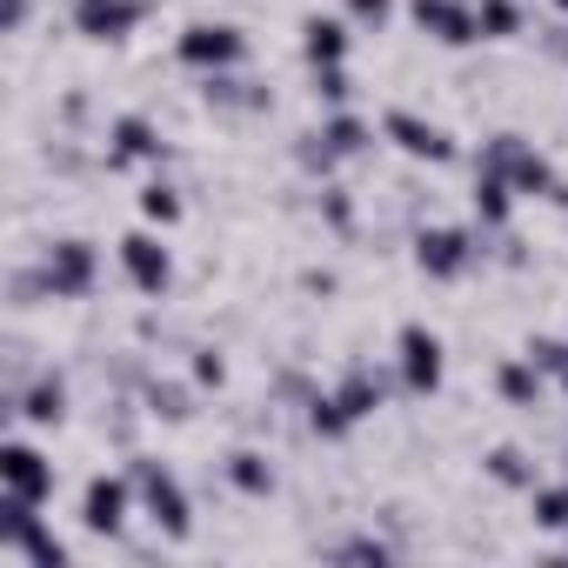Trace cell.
Masks as SVG:
<instances>
[{
    "label": "cell",
    "instance_id": "24",
    "mask_svg": "<svg viewBox=\"0 0 568 568\" xmlns=\"http://www.w3.org/2000/svg\"><path fill=\"white\" fill-rule=\"evenodd\" d=\"M528 501H535V521L541 528H568V481H535Z\"/></svg>",
    "mask_w": 568,
    "mask_h": 568
},
{
    "label": "cell",
    "instance_id": "25",
    "mask_svg": "<svg viewBox=\"0 0 568 568\" xmlns=\"http://www.w3.org/2000/svg\"><path fill=\"white\" fill-rule=\"evenodd\" d=\"M194 395L181 388V382H148V415H161V422H187L194 408H187Z\"/></svg>",
    "mask_w": 568,
    "mask_h": 568
},
{
    "label": "cell",
    "instance_id": "8",
    "mask_svg": "<svg viewBox=\"0 0 568 568\" xmlns=\"http://www.w3.org/2000/svg\"><path fill=\"white\" fill-rule=\"evenodd\" d=\"M41 267H48L54 302H81V295H94V281H101V254H94V241H54Z\"/></svg>",
    "mask_w": 568,
    "mask_h": 568
},
{
    "label": "cell",
    "instance_id": "5",
    "mask_svg": "<svg viewBox=\"0 0 568 568\" xmlns=\"http://www.w3.org/2000/svg\"><path fill=\"white\" fill-rule=\"evenodd\" d=\"M382 134H388L408 161H428V168H448V161L462 154V148H455V134H448V128H435V121H422L415 108H388V114H382Z\"/></svg>",
    "mask_w": 568,
    "mask_h": 568
},
{
    "label": "cell",
    "instance_id": "30",
    "mask_svg": "<svg viewBox=\"0 0 568 568\" xmlns=\"http://www.w3.org/2000/svg\"><path fill=\"white\" fill-rule=\"evenodd\" d=\"M348 21L368 28V34H382V28L395 21V0H348Z\"/></svg>",
    "mask_w": 568,
    "mask_h": 568
},
{
    "label": "cell",
    "instance_id": "4",
    "mask_svg": "<svg viewBox=\"0 0 568 568\" xmlns=\"http://www.w3.org/2000/svg\"><path fill=\"white\" fill-rule=\"evenodd\" d=\"M134 488H141V508H148V521H154V528H168V535H187L194 508H187V488L174 481V468H168V462H154V455H134Z\"/></svg>",
    "mask_w": 568,
    "mask_h": 568
},
{
    "label": "cell",
    "instance_id": "3",
    "mask_svg": "<svg viewBox=\"0 0 568 568\" xmlns=\"http://www.w3.org/2000/svg\"><path fill=\"white\" fill-rule=\"evenodd\" d=\"M475 168H495V174H508L515 181V194H548L561 174L548 168V154L535 148V141H521V134H488V148H481V161Z\"/></svg>",
    "mask_w": 568,
    "mask_h": 568
},
{
    "label": "cell",
    "instance_id": "26",
    "mask_svg": "<svg viewBox=\"0 0 568 568\" xmlns=\"http://www.w3.org/2000/svg\"><path fill=\"white\" fill-rule=\"evenodd\" d=\"M141 214H148L154 227H174V221H181V194H174L168 181H148V187H141Z\"/></svg>",
    "mask_w": 568,
    "mask_h": 568
},
{
    "label": "cell",
    "instance_id": "20",
    "mask_svg": "<svg viewBox=\"0 0 568 568\" xmlns=\"http://www.w3.org/2000/svg\"><path fill=\"white\" fill-rule=\"evenodd\" d=\"M315 134H322V141H328L342 161H348V154H368V141H375V128H368L355 108H328V121H322Z\"/></svg>",
    "mask_w": 568,
    "mask_h": 568
},
{
    "label": "cell",
    "instance_id": "23",
    "mask_svg": "<svg viewBox=\"0 0 568 568\" xmlns=\"http://www.w3.org/2000/svg\"><path fill=\"white\" fill-rule=\"evenodd\" d=\"M481 468H488L501 488H535V481H541V475H535V462H528L521 448H488V455H481Z\"/></svg>",
    "mask_w": 568,
    "mask_h": 568
},
{
    "label": "cell",
    "instance_id": "6",
    "mask_svg": "<svg viewBox=\"0 0 568 568\" xmlns=\"http://www.w3.org/2000/svg\"><path fill=\"white\" fill-rule=\"evenodd\" d=\"M395 368H402V388L408 395H435L442 388V335L435 328H422V322H402V335H395Z\"/></svg>",
    "mask_w": 568,
    "mask_h": 568
},
{
    "label": "cell",
    "instance_id": "13",
    "mask_svg": "<svg viewBox=\"0 0 568 568\" xmlns=\"http://www.w3.org/2000/svg\"><path fill=\"white\" fill-rule=\"evenodd\" d=\"M68 21H74V34H88V41H128V34L148 21V0H74Z\"/></svg>",
    "mask_w": 568,
    "mask_h": 568
},
{
    "label": "cell",
    "instance_id": "27",
    "mask_svg": "<svg viewBox=\"0 0 568 568\" xmlns=\"http://www.w3.org/2000/svg\"><path fill=\"white\" fill-rule=\"evenodd\" d=\"M315 101H328V108H348V101H355V81H348V68H315Z\"/></svg>",
    "mask_w": 568,
    "mask_h": 568
},
{
    "label": "cell",
    "instance_id": "17",
    "mask_svg": "<svg viewBox=\"0 0 568 568\" xmlns=\"http://www.w3.org/2000/svg\"><path fill=\"white\" fill-rule=\"evenodd\" d=\"M302 54H308V68H342L348 61V28L335 14H308L302 21Z\"/></svg>",
    "mask_w": 568,
    "mask_h": 568
},
{
    "label": "cell",
    "instance_id": "12",
    "mask_svg": "<svg viewBox=\"0 0 568 568\" xmlns=\"http://www.w3.org/2000/svg\"><path fill=\"white\" fill-rule=\"evenodd\" d=\"M108 174H121V168H154V161H168V141H161V128L148 121V114H114V128H108Z\"/></svg>",
    "mask_w": 568,
    "mask_h": 568
},
{
    "label": "cell",
    "instance_id": "11",
    "mask_svg": "<svg viewBox=\"0 0 568 568\" xmlns=\"http://www.w3.org/2000/svg\"><path fill=\"white\" fill-rule=\"evenodd\" d=\"M408 21L442 48H475L481 41V21H475L468 0H408Z\"/></svg>",
    "mask_w": 568,
    "mask_h": 568
},
{
    "label": "cell",
    "instance_id": "33",
    "mask_svg": "<svg viewBox=\"0 0 568 568\" xmlns=\"http://www.w3.org/2000/svg\"><path fill=\"white\" fill-rule=\"evenodd\" d=\"M555 382H561V395H568V368H561V375H555Z\"/></svg>",
    "mask_w": 568,
    "mask_h": 568
},
{
    "label": "cell",
    "instance_id": "1",
    "mask_svg": "<svg viewBox=\"0 0 568 568\" xmlns=\"http://www.w3.org/2000/svg\"><path fill=\"white\" fill-rule=\"evenodd\" d=\"M475 261H488V227H422L415 234V267L428 281H462Z\"/></svg>",
    "mask_w": 568,
    "mask_h": 568
},
{
    "label": "cell",
    "instance_id": "2",
    "mask_svg": "<svg viewBox=\"0 0 568 568\" xmlns=\"http://www.w3.org/2000/svg\"><path fill=\"white\" fill-rule=\"evenodd\" d=\"M174 61L181 68H201V74H227L247 61V34L234 21H194L181 41H174Z\"/></svg>",
    "mask_w": 568,
    "mask_h": 568
},
{
    "label": "cell",
    "instance_id": "32",
    "mask_svg": "<svg viewBox=\"0 0 568 568\" xmlns=\"http://www.w3.org/2000/svg\"><path fill=\"white\" fill-rule=\"evenodd\" d=\"M194 382H201V388H221V382H227L221 348H194Z\"/></svg>",
    "mask_w": 568,
    "mask_h": 568
},
{
    "label": "cell",
    "instance_id": "15",
    "mask_svg": "<svg viewBox=\"0 0 568 568\" xmlns=\"http://www.w3.org/2000/svg\"><path fill=\"white\" fill-rule=\"evenodd\" d=\"M495 395H501L508 408H541V395H548V375H541L528 355H508V362L495 368Z\"/></svg>",
    "mask_w": 568,
    "mask_h": 568
},
{
    "label": "cell",
    "instance_id": "34",
    "mask_svg": "<svg viewBox=\"0 0 568 568\" xmlns=\"http://www.w3.org/2000/svg\"><path fill=\"white\" fill-rule=\"evenodd\" d=\"M555 8H561V14H568V0H555Z\"/></svg>",
    "mask_w": 568,
    "mask_h": 568
},
{
    "label": "cell",
    "instance_id": "29",
    "mask_svg": "<svg viewBox=\"0 0 568 568\" xmlns=\"http://www.w3.org/2000/svg\"><path fill=\"white\" fill-rule=\"evenodd\" d=\"M322 214H328L335 234H355V194L348 187H322Z\"/></svg>",
    "mask_w": 568,
    "mask_h": 568
},
{
    "label": "cell",
    "instance_id": "18",
    "mask_svg": "<svg viewBox=\"0 0 568 568\" xmlns=\"http://www.w3.org/2000/svg\"><path fill=\"white\" fill-rule=\"evenodd\" d=\"M201 94H207V108H221V114H261V108H267V88H261V81H241L234 68H227V74H207Z\"/></svg>",
    "mask_w": 568,
    "mask_h": 568
},
{
    "label": "cell",
    "instance_id": "21",
    "mask_svg": "<svg viewBox=\"0 0 568 568\" xmlns=\"http://www.w3.org/2000/svg\"><path fill=\"white\" fill-rule=\"evenodd\" d=\"M227 481L261 501V495H274V462H267L261 448H234V455H227Z\"/></svg>",
    "mask_w": 568,
    "mask_h": 568
},
{
    "label": "cell",
    "instance_id": "10",
    "mask_svg": "<svg viewBox=\"0 0 568 568\" xmlns=\"http://www.w3.org/2000/svg\"><path fill=\"white\" fill-rule=\"evenodd\" d=\"M134 475H94L88 495H81V528L88 535H121L128 528V508H134Z\"/></svg>",
    "mask_w": 568,
    "mask_h": 568
},
{
    "label": "cell",
    "instance_id": "28",
    "mask_svg": "<svg viewBox=\"0 0 568 568\" xmlns=\"http://www.w3.org/2000/svg\"><path fill=\"white\" fill-rule=\"evenodd\" d=\"M541 375H561L568 368V342H555V335H528V348H521Z\"/></svg>",
    "mask_w": 568,
    "mask_h": 568
},
{
    "label": "cell",
    "instance_id": "16",
    "mask_svg": "<svg viewBox=\"0 0 568 568\" xmlns=\"http://www.w3.org/2000/svg\"><path fill=\"white\" fill-rule=\"evenodd\" d=\"M382 395H388V382H382L368 362H348V375L335 382V402H342V415H348V422H368V415L382 408Z\"/></svg>",
    "mask_w": 568,
    "mask_h": 568
},
{
    "label": "cell",
    "instance_id": "14",
    "mask_svg": "<svg viewBox=\"0 0 568 568\" xmlns=\"http://www.w3.org/2000/svg\"><path fill=\"white\" fill-rule=\"evenodd\" d=\"M8 415L28 422V428H61V422H68V382H61V375H41L34 388L8 395Z\"/></svg>",
    "mask_w": 568,
    "mask_h": 568
},
{
    "label": "cell",
    "instance_id": "19",
    "mask_svg": "<svg viewBox=\"0 0 568 568\" xmlns=\"http://www.w3.org/2000/svg\"><path fill=\"white\" fill-rule=\"evenodd\" d=\"M508 214H515V181L495 168H475V221L495 234V227H508Z\"/></svg>",
    "mask_w": 568,
    "mask_h": 568
},
{
    "label": "cell",
    "instance_id": "22",
    "mask_svg": "<svg viewBox=\"0 0 568 568\" xmlns=\"http://www.w3.org/2000/svg\"><path fill=\"white\" fill-rule=\"evenodd\" d=\"M481 41H515L521 34V0H475Z\"/></svg>",
    "mask_w": 568,
    "mask_h": 568
},
{
    "label": "cell",
    "instance_id": "9",
    "mask_svg": "<svg viewBox=\"0 0 568 568\" xmlns=\"http://www.w3.org/2000/svg\"><path fill=\"white\" fill-rule=\"evenodd\" d=\"M0 488L8 495H28V501H54V488H61V475H54V462L41 455V448H28V442H8L0 448Z\"/></svg>",
    "mask_w": 568,
    "mask_h": 568
},
{
    "label": "cell",
    "instance_id": "31",
    "mask_svg": "<svg viewBox=\"0 0 568 568\" xmlns=\"http://www.w3.org/2000/svg\"><path fill=\"white\" fill-rule=\"evenodd\" d=\"M328 555H335V561H388L395 548H388V541H375V535H355V541H335Z\"/></svg>",
    "mask_w": 568,
    "mask_h": 568
},
{
    "label": "cell",
    "instance_id": "7",
    "mask_svg": "<svg viewBox=\"0 0 568 568\" xmlns=\"http://www.w3.org/2000/svg\"><path fill=\"white\" fill-rule=\"evenodd\" d=\"M121 274H128V288L161 302L174 288V254L154 241V234H121Z\"/></svg>",
    "mask_w": 568,
    "mask_h": 568
}]
</instances>
